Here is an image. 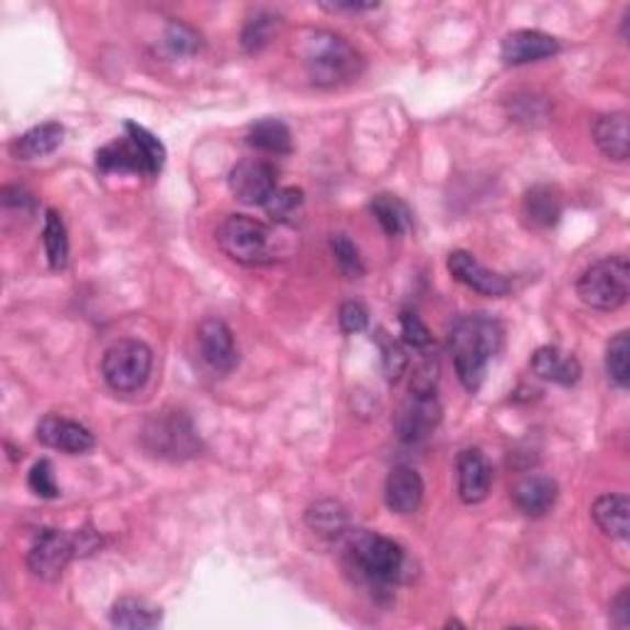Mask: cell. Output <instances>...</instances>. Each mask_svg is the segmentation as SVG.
I'll list each match as a JSON object with an SVG mask.
<instances>
[{
	"label": "cell",
	"instance_id": "8d00e7d4",
	"mask_svg": "<svg viewBox=\"0 0 630 630\" xmlns=\"http://www.w3.org/2000/svg\"><path fill=\"white\" fill-rule=\"evenodd\" d=\"M338 323H340V330L345 335L362 333L370 323V313L360 301H345L338 311Z\"/></svg>",
	"mask_w": 630,
	"mask_h": 630
},
{
	"label": "cell",
	"instance_id": "cb8c5ba5",
	"mask_svg": "<svg viewBox=\"0 0 630 630\" xmlns=\"http://www.w3.org/2000/svg\"><path fill=\"white\" fill-rule=\"evenodd\" d=\"M162 623V611L158 606L144 601V598H119L111 606V626L126 628V630H148L158 628Z\"/></svg>",
	"mask_w": 630,
	"mask_h": 630
},
{
	"label": "cell",
	"instance_id": "f1b7e54d",
	"mask_svg": "<svg viewBox=\"0 0 630 630\" xmlns=\"http://www.w3.org/2000/svg\"><path fill=\"white\" fill-rule=\"evenodd\" d=\"M606 372L618 390H628L630 384V335L621 330L606 348Z\"/></svg>",
	"mask_w": 630,
	"mask_h": 630
},
{
	"label": "cell",
	"instance_id": "6da1fadb",
	"mask_svg": "<svg viewBox=\"0 0 630 630\" xmlns=\"http://www.w3.org/2000/svg\"><path fill=\"white\" fill-rule=\"evenodd\" d=\"M503 335L500 320L487 313H471L455 320L449 345L459 380L471 394L481 390L487 364L503 348Z\"/></svg>",
	"mask_w": 630,
	"mask_h": 630
},
{
	"label": "cell",
	"instance_id": "7c38bea8",
	"mask_svg": "<svg viewBox=\"0 0 630 630\" xmlns=\"http://www.w3.org/2000/svg\"><path fill=\"white\" fill-rule=\"evenodd\" d=\"M446 267H449L451 277L459 283H463L465 289L481 293V296H487V299H503L513 289V283L507 281L503 273L485 269L471 251H463V249L451 251Z\"/></svg>",
	"mask_w": 630,
	"mask_h": 630
},
{
	"label": "cell",
	"instance_id": "ac0fdd59",
	"mask_svg": "<svg viewBox=\"0 0 630 630\" xmlns=\"http://www.w3.org/2000/svg\"><path fill=\"white\" fill-rule=\"evenodd\" d=\"M530 368L537 378L552 384H562V387H572L578 380H582V362H578L574 355H566L552 345H544V348L535 350Z\"/></svg>",
	"mask_w": 630,
	"mask_h": 630
},
{
	"label": "cell",
	"instance_id": "d4e9b609",
	"mask_svg": "<svg viewBox=\"0 0 630 630\" xmlns=\"http://www.w3.org/2000/svg\"><path fill=\"white\" fill-rule=\"evenodd\" d=\"M247 144L269 156H289L293 150L291 128L279 119H261L249 126Z\"/></svg>",
	"mask_w": 630,
	"mask_h": 630
},
{
	"label": "cell",
	"instance_id": "9a60e30c",
	"mask_svg": "<svg viewBox=\"0 0 630 630\" xmlns=\"http://www.w3.org/2000/svg\"><path fill=\"white\" fill-rule=\"evenodd\" d=\"M559 40L540 33V30H515V33L505 35L500 45V57L505 65L520 67L530 63H540L559 53Z\"/></svg>",
	"mask_w": 630,
	"mask_h": 630
},
{
	"label": "cell",
	"instance_id": "f35d334b",
	"mask_svg": "<svg viewBox=\"0 0 630 630\" xmlns=\"http://www.w3.org/2000/svg\"><path fill=\"white\" fill-rule=\"evenodd\" d=\"M323 10H330V13H364V10L380 8L378 3H320Z\"/></svg>",
	"mask_w": 630,
	"mask_h": 630
},
{
	"label": "cell",
	"instance_id": "836d02e7",
	"mask_svg": "<svg viewBox=\"0 0 630 630\" xmlns=\"http://www.w3.org/2000/svg\"><path fill=\"white\" fill-rule=\"evenodd\" d=\"M378 342H380V350H382L384 374H387L390 382H396L406 372V364H409V360H406V352L400 342L387 338V333H382V330L378 335Z\"/></svg>",
	"mask_w": 630,
	"mask_h": 630
},
{
	"label": "cell",
	"instance_id": "8fae6325",
	"mask_svg": "<svg viewBox=\"0 0 630 630\" xmlns=\"http://www.w3.org/2000/svg\"><path fill=\"white\" fill-rule=\"evenodd\" d=\"M198 348L200 358L205 360L207 368L217 374H229L237 368V345L229 325L220 318H207L198 328Z\"/></svg>",
	"mask_w": 630,
	"mask_h": 630
},
{
	"label": "cell",
	"instance_id": "d6a6232c",
	"mask_svg": "<svg viewBox=\"0 0 630 630\" xmlns=\"http://www.w3.org/2000/svg\"><path fill=\"white\" fill-rule=\"evenodd\" d=\"M162 45H166L168 53L172 57H190L200 53V35L190 25L182 23H170L166 30V37H162Z\"/></svg>",
	"mask_w": 630,
	"mask_h": 630
},
{
	"label": "cell",
	"instance_id": "d6986e66",
	"mask_svg": "<svg viewBox=\"0 0 630 630\" xmlns=\"http://www.w3.org/2000/svg\"><path fill=\"white\" fill-rule=\"evenodd\" d=\"M559 485L550 475H527L513 487V500L525 515L542 517L554 507Z\"/></svg>",
	"mask_w": 630,
	"mask_h": 630
},
{
	"label": "cell",
	"instance_id": "2e32d148",
	"mask_svg": "<svg viewBox=\"0 0 630 630\" xmlns=\"http://www.w3.org/2000/svg\"><path fill=\"white\" fill-rule=\"evenodd\" d=\"M424 481L409 465H396L384 483V503L396 515H412L421 507Z\"/></svg>",
	"mask_w": 630,
	"mask_h": 630
},
{
	"label": "cell",
	"instance_id": "30bf717a",
	"mask_svg": "<svg viewBox=\"0 0 630 630\" xmlns=\"http://www.w3.org/2000/svg\"><path fill=\"white\" fill-rule=\"evenodd\" d=\"M279 188L277 168L267 160L249 158L237 162L229 172V190L244 205H267V200Z\"/></svg>",
	"mask_w": 630,
	"mask_h": 630
},
{
	"label": "cell",
	"instance_id": "ffe728a7",
	"mask_svg": "<svg viewBox=\"0 0 630 630\" xmlns=\"http://www.w3.org/2000/svg\"><path fill=\"white\" fill-rule=\"evenodd\" d=\"M594 144L606 158L616 162L628 160L630 138L626 111H611V114H604L594 121Z\"/></svg>",
	"mask_w": 630,
	"mask_h": 630
},
{
	"label": "cell",
	"instance_id": "1f68e13d",
	"mask_svg": "<svg viewBox=\"0 0 630 630\" xmlns=\"http://www.w3.org/2000/svg\"><path fill=\"white\" fill-rule=\"evenodd\" d=\"M330 249H333V257L338 261L340 271L345 273L348 279H360L364 277V261L360 257V249L358 244H355L348 235H333L330 237Z\"/></svg>",
	"mask_w": 630,
	"mask_h": 630
},
{
	"label": "cell",
	"instance_id": "4fadbf2b",
	"mask_svg": "<svg viewBox=\"0 0 630 630\" xmlns=\"http://www.w3.org/2000/svg\"><path fill=\"white\" fill-rule=\"evenodd\" d=\"M37 439L45 443L47 449L63 451L69 455H79L94 449V434H91L85 424L65 419L59 414H47L43 421L37 424Z\"/></svg>",
	"mask_w": 630,
	"mask_h": 630
},
{
	"label": "cell",
	"instance_id": "277c9868",
	"mask_svg": "<svg viewBox=\"0 0 630 630\" xmlns=\"http://www.w3.org/2000/svg\"><path fill=\"white\" fill-rule=\"evenodd\" d=\"M126 136L97 150V168L104 172H136L154 178L166 166V146L148 128L128 121Z\"/></svg>",
	"mask_w": 630,
	"mask_h": 630
},
{
	"label": "cell",
	"instance_id": "4dcf8cb0",
	"mask_svg": "<svg viewBox=\"0 0 630 630\" xmlns=\"http://www.w3.org/2000/svg\"><path fill=\"white\" fill-rule=\"evenodd\" d=\"M303 207V190L299 188H277L273 195L267 200V215L279 222V225H286V222H293V217L299 215V210Z\"/></svg>",
	"mask_w": 630,
	"mask_h": 630
},
{
	"label": "cell",
	"instance_id": "d590c367",
	"mask_svg": "<svg viewBox=\"0 0 630 630\" xmlns=\"http://www.w3.org/2000/svg\"><path fill=\"white\" fill-rule=\"evenodd\" d=\"M27 485H30V491H33L40 497H45V500H53V497H57L59 487L55 483L53 463H49L47 459L37 461L33 469H30V473H27Z\"/></svg>",
	"mask_w": 630,
	"mask_h": 630
},
{
	"label": "cell",
	"instance_id": "603a6c76",
	"mask_svg": "<svg viewBox=\"0 0 630 630\" xmlns=\"http://www.w3.org/2000/svg\"><path fill=\"white\" fill-rule=\"evenodd\" d=\"M522 215L537 229H550L554 227L559 217H562V200L559 192L550 185H535L527 190L522 200Z\"/></svg>",
	"mask_w": 630,
	"mask_h": 630
},
{
	"label": "cell",
	"instance_id": "3957f363",
	"mask_svg": "<svg viewBox=\"0 0 630 630\" xmlns=\"http://www.w3.org/2000/svg\"><path fill=\"white\" fill-rule=\"evenodd\" d=\"M345 562L360 582L382 588L400 582L406 566V554L390 537L370 530H355L345 542Z\"/></svg>",
	"mask_w": 630,
	"mask_h": 630
},
{
	"label": "cell",
	"instance_id": "83f0119b",
	"mask_svg": "<svg viewBox=\"0 0 630 630\" xmlns=\"http://www.w3.org/2000/svg\"><path fill=\"white\" fill-rule=\"evenodd\" d=\"M43 244L47 254L49 269L63 271L69 261V237L63 215L57 210L45 212V227H43Z\"/></svg>",
	"mask_w": 630,
	"mask_h": 630
},
{
	"label": "cell",
	"instance_id": "74e56055",
	"mask_svg": "<svg viewBox=\"0 0 630 630\" xmlns=\"http://www.w3.org/2000/svg\"><path fill=\"white\" fill-rule=\"evenodd\" d=\"M611 621L618 628H628L630 626V588H621V594L614 598Z\"/></svg>",
	"mask_w": 630,
	"mask_h": 630
},
{
	"label": "cell",
	"instance_id": "e0dca14e",
	"mask_svg": "<svg viewBox=\"0 0 630 630\" xmlns=\"http://www.w3.org/2000/svg\"><path fill=\"white\" fill-rule=\"evenodd\" d=\"M493 485V469L477 449H465L459 455V495L465 505L483 503Z\"/></svg>",
	"mask_w": 630,
	"mask_h": 630
},
{
	"label": "cell",
	"instance_id": "7402d4cb",
	"mask_svg": "<svg viewBox=\"0 0 630 630\" xmlns=\"http://www.w3.org/2000/svg\"><path fill=\"white\" fill-rule=\"evenodd\" d=\"M65 140V128L55 124V121H47V124H40L35 128H30L27 134L15 138L13 144V156L18 160H35L45 158L49 154L63 146Z\"/></svg>",
	"mask_w": 630,
	"mask_h": 630
},
{
	"label": "cell",
	"instance_id": "f546056e",
	"mask_svg": "<svg viewBox=\"0 0 630 630\" xmlns=\"http://www.w3.org/2000/svg\"><path fill=\"white\" fill-rule=\"evenodd\" d=\"M279 27V18L273 13H267V10H257V15H251L247 20V25L241 30V47L247 53H261L263 47L271 43L273 33Z\"/></svg>",
	"mask_w": 630,
	"mask_h": 630
},
{
	"label": "cell",
	"instance_id": "484cf974",
	"mask_svg": "<svg viewBox=\"0 0 630 630\" xmlns=\"http://www.w3.org/2000/svg\"><path fill=\"white\" fill-rule=\"evenodd\" d=\"M306 525L325 540H340L348 535V510L338 500H318L306 510Z\"/></svg>",
	"mask_w": 630,
	"mask_h": 630
},
{
	"label": "cell",
	"instance_id": "4316f807",
	"mask_svg": "<svg viewBox=\"0 0 630 630\" xmlns=\"http://www.w3.org/2000/svg\"><path fill=\"white\" fill-rule=\"evenodd\" d=\"M370 210L374 220L380 222V227L384 229V235L390 237H400L406 229L412 227V212L404 202L390 195V192H382V195H374L370 202Z\"/></svg>",
	"mask_w": 630,
	"mask_h": 630
},
{
	"label": "cell",
	"instance_id": "8992f818",
	"mask_svg": "<svg viewBox=\"0 0 630 630\" xmlns=\"http://www.w3.org/2000/svg\"><path fill=\"white\" fill-rule=\"evenodd\" d=\"M220 249L241 267H263L277 261L273 232L263 222L247 215H229L217 232Z\"/></svg>",
	"mask_w": 630,
	"mask_h": 630
},
{
	"label": "cell",
	"instance_id": "7a4b0ae2",
	"mask_svg": "<svg viewBox=\"0 0 630 630\" xmlns=\"http://www.w3.org/2000/svg\"><path fill=\"white\" fill-rule=\"evenodd\" d=\"M301 63L308 79L320 89L352 85L362 75V55L350 40L330 30H311L301 43Z\"/></svg>",
	"mask_w": 630,
	"mask_h": 630
},
{
	"label": "cell",
	"instance_id": "ba28073f",
	"mask_svg": "<svg viewBox=\"0 0 630 630\" xmlns=\"http://www.w3.org/2000/svg\"><path fill=\"white\" fill-rule=\"evenodd\" d=\"M144 443L150 453L168 461H185L200 451L192 421L182 412H160L146 424Z\"/></svg>",
	"mask_w": 630,
	"mask_h": 630
},
{
	"label": "cell",
	"instance_id": "5b68a950",
	"mask_svg": "<svg viewBox=\"0 0 630 630\" xmlns=\"http://www.w3.org/2000/svg\"><path fill=\"white\" fill-rule=\"evenodd\" d=\"M576 293L588 308L618 311L630 296V261L623 254L604 257L582 271Z\"/></svg>",
	"mask_w": 630,
	"mask_h": 630
},
{
	"label": "cell",
	"instance_id": "44dd1931",
	"mask_svg": "<svg viewBox=\"0 0 630 630\" xmlns=\"http://www.w3.org/2000/svg\"><path fill=\"white\" fill-rule=\"evenodd\" d=\"M592 517L598 530L611 537V540L626 542L630 535V500L621 493H608L596 497L592 507Z\"/></svg>",
	"mask_w": 630,
	"mask_h": 630
},
{
	"label": "cell",
	"instance_id": "9c48e42d",
	"mask_svg": "<svg viewBox=\"0 0 630 630\" xmlns=\"http://www.w3.org/2000/svg\"><path fill=\"white\" fill-rule=\"evenodd\" d=\"M79 554L77 535H67L63 530L45 527L40 530L33 547L27 552V569L45 582H55L63 576L67 564Z\"/></svg>",
	"mask_w": 630,
	"mask_h": 630
},
{
	"label": "cell",
	"instance_id": "5bb4252c",
	"mask_svg": "<svg viewBox=\"0 0 630 630\" xmlns=\"http://www.w3.org/2000/svg\"><path fill=\"white\" fill-rule=\"evenodd\" d=\"M441 404L436 394H414L409 402L402 406L400 416H396V431H400L402 441H421L429 436L441 421Z\"/></svg>",
	"mask_w": 630,
	"mask_h": 630
},
{
	"label": "cell",
	"instance_id": "e575fe53",
	"mask_svg": "<svg viewBox=\"0 0 630 630\" xmlns=\"http://www.w3.org/2000/svg\"><path fill=\"white\" fill-rule=\"evenodd\" d=\"M400 323H402V338L406 345H409V348H414V350H429L431 348L434 335L429 328H426V323L419 318V315L412 313V311H404Z\"/></svg>",
	"mask_w": 630,
	"mask_h": 630
},
{
	"label": "cell",
	"instance_id": "52a82bcc",
	"mask_svg": "<svg viewBox=\"0 0 630 630\" xmlns=\"http://www.w3.org/2000/svg\"><path fill=\"white\" fill-rule=\"evenodd\" d=\"M154 372V350L144 340H119L111 345L101 360V374L109 390L119 394H134L146 387Z\"/></svg>",
	"mask_w": 630,
	"mask_h": 630
}]
</instances>
